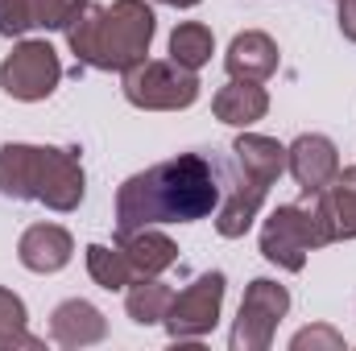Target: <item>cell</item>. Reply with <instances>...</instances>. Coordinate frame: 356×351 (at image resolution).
<instances>
[{"label":"cell","mask_w":356,"mask_h":351,"mask_svg":"<svg viewBox=\"0 0 356 351\" xmlns=\"http://www.w3.org/2000/svg\"><path fill=\"white\" fill-rule=\"evenodd\" d=\"M13 348H25V351H38L42 339L29 335V314H25V302L0 285V351H13Z\"/></svg>","instance_id":"obj_21"},{"label":"cell","mask_w":356,"mask_h":351,"mask_svg":"<svg viewBox=\"0 0 356 351\" xmlns=\"http://www.w3.org/2000/svg\"><path fill=\"white\" fill-rule=\"evenodd\" d=\"M116 244L120 252L129 257L137 277H162L166 268L178 264V244L158 232V228H137V232H116Z\"/></svg>","instance_id":"obj_14"},{"label":"cell","mask_w":356,"mask_h":351,"mask_svg":"<svg viewBox=\"0 0 356 351\" xmlns=\"http://www.w3.org/2000/svg\"><path fill=\"white\" fill-rule=\"evenodd\" d=\"M170 302H175V289L162 281V277H137L124 293V310L137 327H158L166 323L170 314Z\"/></svg>","instance_id":"obj_17"},{"label":"cell","mask_w":356,"mask_h":351,"mask_svg":"<svg viewBox=\"0 0 356 351\" xmlns=\"http://www.w3.org/2000/svg\"><path fill=\"white\" fill-rule=\"evenodd\" d=\"M211 54H216V37H211V29L203 21H182L170 33V58H175L178 67L199 71V67L211 62Z\"/></svg>","instance_id":"obj_19"},{"label":"cell","mask_w":356,"mask_h":351,"mask_svg":"<svg viewBox=\"0 0 356 351\" xmlns=\"http://www.w3.org/2000/svg\"><path fill=\"white\" fill-rule=\"evenodd\" d=\"M88 194V178L79 149H58V145H38V166H33V203L67 215L79 211Z\"/></svg>","instance_id":"obj_9"},{"label":"cell","mask_w":356,"mask_h":351,"mask_svg":"<svg viewBox=\"0 0 356 351\" xmlns=\"http://www.w3.org/2000/svg\"><path fill=\"white\" fill-rule=\"evenodd\" d=\"M71 257H75V240H71V232L58 228V223H33V228H25L21 240H17V261L25 264L29 273H42V277L67 268Z\"/></svg>","instance_id":"obj_11"},{"label":"cell","mask_w":356,"mask_h":351,"mask_svg":"<svg viewBox=\"0 0 356 351\" xmlns=\"http://www.w3.org/2000/svg\"><path fill=\"white\" fill-rule=\"evenodd\" d=\"M228 186V166L211 153H178L141 174L124 178L116 190V232L195 223L207 219Z\"/></svg>","instance_id":"obj_1"},{"label":"cell","mask_w":356,"mask_h":351,"mask_svg":"<svg viewBox=\"0 0 356 351\" xmlns=\"http://www.w3.org/2000/svg\"><path fill=\"white\" fill-rule=\"evenodd\" d=\"M290 310V289L257 277L249 281L245 298H241V310H236V323L228 331V348L232 351H269L273 348V335H277V323L286 318Z\"/></svg>","instance_id":"obj_6"},{"label":"cell","mask_w":356,"mask_h":351,"mask_svg":"<svg viewBox=\"0 0 356 351\" xmlns=\"http://www.w3.org/2000/svg\"><path fill=\"white\" fill-rule=\"evenodd\" d=\"M50 339L58 348H91L108 339V318L91 306L88 298H67L50 314Z\"/></svg>","instance_id":"obj_12"},{"label":"cell","mask_w":356,"mask_h":351,"mask_svg":"<svg viewBox=\"0 0 356 351\" xmlns=\"http://www.w3.org/2000/svg\"><path fill=\"white\" fill-rule=\"evenodd\" d=\"M340 351L344 348V339H340V335H336V331H332V327H307V331H298V335H294V339H290V351Z\"/></svg>","instance_id":"obj_24"},{"label":"cell","mask_w":356,"mask_h":351,"mask_svg":"<svg viewBox=\"0 0 356 351\" xmlns=\"http://www.w3.org/2000/svg\"><path fill=\"white\" fill-rule=\"evenodd\" d=\"M120 91L141 112H186L199 99V75L175 58H141L137 67L120 71Z\"/></svg>","instance_id":"obj_5"},{"label":"cell","mask_w":356,"mask_h":351,"mask_svg":"<svg viewBox=\"0 0 356 351\" xmlns=\"http://www.w3.org/2000/svg\"><path fill=\"white\" fill-rule=\"evenodd\" d=\"M88 277L99 289H129L137 281L129 257L120 252V244H88Z\"/></svg>","instance_id":"obj_20"},{"label":"cell","mask_w":356,"mask_h":351,"mask_svg":"<svg viewBox=\"0 0 356 351\" xmlns=\"http://www.w3.org/2000/svg\"><path fill=\"white\" fill-rule=\"evenodd\" d=\"M282 174H286V145L261 132H241L232 141V170L224 198L216 207V232L224 240H241L253 228L269 186Z\"/></svg>","instance_id":"obj_3"},{"label":"cell","mask_w":356,"mask_h":351,"mask_svg":"<svg viewBox=\"0 0 356 351\" xmlns=\"http://www.w3.org/2000/svg\"><path fill=\"white\" fill-rule=\"evenodd\" d=\"M286 170L302 186V194H315L340 174V149L323 132H302L294 145H286Z\"/></svg>","instance_id":"obj_10"},{"label":"cell","mask_w":356,"mask_h":351,"mask_svg":"<svg viewBox=\"0 0 356 351\" xmlns=\"http://www.w3.org/2000/svg\"><path fill=\"white\" fill-rule=\"evenodd\" d=\"M33 29V0H0V37H21Z\"/></svg>","instance_id":"obj_23"},{"label":"cell","mask_w":356,"mask_h":351,"mask_svg":"<svg viewBox=\"0 0 356 351\" xmlns=\"http://www.w3.org/2000/svg\"><path fill=\"white\" fill-rule=\"evenodd\" d=\"M88 8V0H33V25L38 29H71L75 17Z\"/></svg>","instance_id":"obj_22"},{"label":"cell","mask_w":356,"mask_h":351,"mask_svg":"<svg viewBox=\"0 0 356 351\" xmlns=\"http://www.w3.org/2000/svg\"><path fill=\"white\" fill-rule=\"evenodd\" d=\"M327 244H336V236H332L319 190L302 194L298 203L273 207L261 223V257L277 268H286V273H302L307 257L315 248H327Z\"/></svg>","instance_id":"obj_4"},{"label":"cell","mask_w":356,"mask_h":351,"mask_svg":"<svg viewBox=\"0 0 356 351\" xmlns=\"http://www.w3.org/2000/svg\"><path fill=\"white\" fill-rule=\"evenodd\" d=\"M340 33L356 42V0H340Z\"/></svg>","instance_id":"obj_25"},{"label":"cell","mask_w":356,"mask_h":351,"mask_svg":"<svg viewBox=\"0 0 356 351\" xmlns=\"http://www.w3.org/2000/svg\"><path fill=\"white\" fill-rule=\"evenodd\" d=\"M158 4H170V8H195L199 0H158Z\"/></svg>","instance_id":"obj_26"},{"label":"cell","mask_w":356,"mask_h":351,"mask_svg":"<svg viewBox=\"0 0 356 351\" xmlns=\"http://www.w3.org/2000/svg\"><path fill=\"white\" fill-rule=\"evenodd\" d=\"M224 293H228V277L220 268H207L199 273L182 293H175L170 302V314H166V335L175 343H186V339H203L216 331L220 323V310H224Z\"/></svg>","instance_id":"obj_8"},{"label":"cell","mask_w":356,"mask_h":351,"mask_svg":"<svg viewBox=\"0 0 356 351\" xmlns=\"http://www.w3.org/2000/svg\"><path fill=\"white\" fill-rule=\"evenodd\" d=\"M33 166H38V145H0V194L17 203H33Z\"/></svg>","instance_id":"obj_18"},{"label":"cell","mask_w":356,"mask_h":351,"mask_svg":"<svg viewBox=\"0 0 356 351\" xmlns=\"http://www.w3.org/2000/svg\"><path fill=\"white\" fill-rule=\"evenodd\" d=\"M319 198H323L332 236L336 240H356V166L353 170H340L319 190Z\"/></svg>","instance_id":"obj_16"},{"label":"cell","mask_w":356,"mask_h":351,"mask_svg":"<svg viewBox=\"0 0 356 351\" xmlns=\"http://www.w3.org/2000/svg\"><path fill=\"white\" fill-rule=\"evenodd\" d=\"M158 33V17L145 0H112L91 4L67 29V46L91 71H129L149 54V42Z\"/></svg>","instance_id":"obj_2"},{"label":"cell","mask_w":356,"mask_h":351,"mask_svg":"<svg viewBox=\"0 0 356 351\" xmlns=\"http://www.w3.org/2000/svg\"><path fill=\"white\" fill-rule=\"evenodd\" d=\"M63 79V62H58V50L50 42H38V37H25L13 46V54L0 62V87L8 99H21V103H38V99H50L54 87Z\"/></svg>","instance_id":"obj_7"},{"label":"cell","mask_w":356,"mask_h":351,"mask_svg":"<svg viewBox=\"0 0 356 351\" xmlns=\"http://www.w3.org/2000/svg\"><path fill=\"white\" fill-rule=\"evenodd\" d=\"M211 112H216V120H224V124H232V128H253L257 120H266L269 95H266L261 83L232 79V83H224V87L216 91Z\"/></svg>","instance_id":"obj_15"},{"label":"cell","mask_w":356,"mask_h":351,"mask_svg":"<svg viewBox=\"0 0 356 351\" xmlns=\"http://www.w3.org/2000/svg\"><path fill=\"white\" fill-rule=\"evenodd\" d=\"M282 54H277V42L261 33V29H245L232 37L228 54H224V67L232 79H249V83H266L269 75L277 71Z\"/></svg>","instance_id":"obj_13"}]
</instances>
